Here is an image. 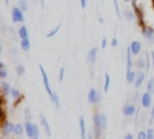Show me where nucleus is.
I'll return each mask as SVG.
<instances>
[{
    "label": "nucleus",
    "instance_id": "obj_1",
    "mask_svg": "<svg viewBox=\"0 0 154 139\" xmlns=\"http://www.w3.org/2000/svg\"><path fill=\"white\" fill-rule=\"evenodd\" d=\"M93 122L96 132L97 134L101 133V131L104 130L106 127V117L103 114H96L93 117Z\"/></svg>",
    "mask_w": 154,
    "mask_h": 139
},
{
    "label": "nucleus",
    "instance_id": "obj_2",
    "mask_svg": "<svg viewBox=\"0 0 154 139\" xmlns=\"http://www.w3.org/2000/svg\"><path fill=\"white\" fill-rule=\"evenodd\" d=\"M39 68H40V71H41V74H42V82H43V84L45 86V89L51 100V102H53L54 100V93L51 88V85H50V82H49V78H48V75H47V73L45 71V69L43 68V67L42 65H39Z\"/></svg>",
    "mask_w": 154,
    "mask_h": 139
},
{
    "label": "nucleus",
    "instance_id": "obj_3",
    "mask_svg": "<svg viewBox=\"0 0 154 139\" xmlns=\"http://www.w3.org/2000/svg\"><path fill=\"white\" fill-rule=\"evenodd\" d=\"M12 20L14 22H23L24 17L23 11L19 7H14L12 11Z\"/></svg>",
    "mask_w": 154,
    "mask_h": 139
},
{
    "label": "nucleus",
    "instance_id": "obj_4",
    "mask_svg": "<svg viewBox=\"0 0 154 139\" xmlns=\"http://www.w3.org/2000/svg\"><path fill=\"white\" fill-rule=\"evenodd\" d=\"M152 95L149 92L147 93H144L142 96V99H141V103H142V106L143 108H150L151 105H152Z\"/></svg>",
    "mask_w": 154,
    "mask_h": 139
},
{
    "label": "nucleus",
    "instance_id": "obj_5",
    "mask_svg": "<svg viewBox=\"0 0 154 139\" xmlns=\"http://www.w3.org/2000/svg\"><path fill=\"white\" fill-rule=\"evenodd\" d=\"M143 35L146 38L150 43L154 42V29L152 27H144L143 29Z\"/></svg>",
    "mask_w": 154,
    "mask_h": 139
},
{
    "label": "nucleus",
    "instance_id": "obj_6",
    "mask_svg": "<svg viewBox=\"0 0 154 139\" xmlns=\"http://www.w3.org/2000/svg\"><path fill=\"white\" fill-rule=\"evenodd\" d=\"M14 124L11 123L10 121H5L2 127V133L4 136H9L11 133H14Z\"/></svg>",
    "mask_w": 154,
    "mask_h": 139
},
{
    "label": "nucleus",
    "instance_id": "obj_7",
    "mask_svg": "<svg viewBox=\"0 0 154 139\" xmlns=\"http://www.w3.org/2000/svg\"><path fill=\"white\" fill-rule=\"evenodd\" d=\"M132 51L130 47L127 48V51H126V75L130 74V72L132 71V67H133V61H132Z\"/></svg>",
    "mask_w": 154,
    "mask_h": 139
},
{
    "label": "nucleus",
    "instance_id": "obj_8",
    "mask_svg": "<svg viewBox=\"0 0 154 139\" xmlns=\"http://www.w3.org/2000/svg\"><path fill=\"white\" fill-rule=\"evenodd\" d=\"M99 95L95 89H91L88 93V102L92 104H97L99 102Z\"/></svg>",
    "mask_w": 154,
    "mask_h": 139
},
{
    "label": "nucleus",
    "instance_id": "obj_9",
    "mask_svg": "<svg viewBox=\"0 0 154 139\" xmlns=\"http://www.w3.org/2000/svg\"><path fill=\"white\" fill-rule=\"evenodd\" d=\"M130 49H131L132 54H133V55H134V56H137V55L141 52V49H142V44H141V42H140V41H138V40H134V41L131 43Z\"/></svg>",
    "mask_w": 154,
    "mask_h": 139
},
{
    "label": "nucleus",
    "instance_id": "obj_10",
    "mask_svg": "<svg viewBox=\"0 0 154 139\" xmlns=\"http://www.w3.org/2000/svg\"><path fill=\"white\" fill-rule=\"evenodd\" d=\"M136 111V108L134 105L132 104H127L123 108V113L126 117H132Z\"/></svg>",
    "mask_w": 154,
    "mask_h": 139
},
{
    "label": "nucleus",
    "instance_id": "obj_11",
    "mask_svg": "<svg viewBox=\"0 0 154 139\" xmlns=\"http://www.w3.org/2000/svg\"><path fill=\"white\" fill-rule=\"evenodd\" d=\"M41 124L46 133V135L48 137H51V127H50V124L47 120V119L45 118V116L43 115H41Z\"/></svg>",
    "mask_w": 154,
    "mask_h": 139
},
{
    "label": "nucleus",
    "instance_id": "obj_12",
    "mask_svg": "<svg viewBox=\"0 0 154 139\" xmlns=\"http://www.w3.org/2000/svg\"><path fill=\"white\" fill-rule=\"evenodd\" d=\"M24 130L26 135L29 138H34V132H33V124L31 121H26L24 124Z\"/></svg>",
    "mask_w": 154,
    "mask_h": 139
},
{
    "label": "nucleus",
    "instance_id": "obj_13",
    "mask_svg": "<svg viewBox=\"0 0 154 139\" xmlns=\"http://www.w3.org/2000/svg\"><path fill=\"white\" fill-rule=\"evenodd\" d=\"M145 79V74L142 71L138 72L136 74V77H135V81H134V86L135 88H140L141 85L143 84V81Z\"/></svg>",
    "mask_w": 154,
    "mask_h": 139
},
{
    "label": "nucleus",
    "instance_id": "obj_14",
    "mask_svg": "<svg viewBox=\"0 0 154 139\" xmlns=\"http://www.w3.org/2000/svg\"><path fill=\"white\" fill-rule=\"evenodd\" d=\"M97 48H93L88 54V61L91 64L96 63L97 61Z\"/></svg>",
    "mask_w": 154,
    "mask_h": 139
},
{
    "label": "nucleus",
    "instance_id": "obj_15",
    "mask_svg": "<svg viewBox=\"0 0 154 139\" xmlns=\"http://www.w3.org/2000/svg\"><path fill=\"white\" fill-rule=\"evenodd\" d=\"M1 90H2V93H4L5 96H8L9 94H11V86L8 83L6 82H2L1 83Z\"/></svg>",
    "mask_w": 154,
    "mask_h": 139
},
{
    "label": "nucleus",
    "instance_id": "obj_16",
    "mask_svg": "<svg viewBox=\"0 0 154 139\" xmlns=\"http://www.w3.org/2000/svg\"><path fill=\"white\" fill-rule=\"evenodd\" d=\"M79 129L81 133V137H86V124H85V120L82 116L79 117Z\"/></svg>",
    "mask_w": 154,
    "mask_h": 139
},
{
    "label": "nucleus",
    "instance_id": "obj_17",
    "mask_svg": "<svg viewBox=\"0 0 154 139\" xmlns=\"http://www.w3.org/2000/svg\"><path fill=\"white\" fill-rule=\"evenodd\" d=\"M18 35H19V37H20L22 40H23V39L28 38V30L26 29V27H25L24 25H22V26L19 28Z\"/></svg>",
    "mask_w": 154,
    "mask_h": 139
},
{
    "label": "nucleus",
    "instance_id": "obj_18",
    "mask_svg": "<svg viewBox=\"0 0 154 139\" xmlns=\"http://www.w3.org/2000/svg\"><path fill=\"white\" fill-rule=\"evenodd\" d=\"M23 131H25V130H24V128H23V126L22 124L17 123V124H15V125H14V133L15 135H17V136L23 135Z\"/></svg>",
    "mask_w": 154,
    "mask_h": 139
},
{
    "label": "nucleus",
    "instance_id": "obj_19",
    "mask_svg": "<svg viewBox=\"0 0 154 139\" xmlns=\"http://www.w3.org/2000/svg\"><path fill=\"white\" fill-rule=\"evenodd\" d=\"M21 46H22V49L24 50V51H28L30 50V48H31V42L29 40L28 38L26 39H23L21 40Z\"/></svg>",
    "mask_w": 154,
    "mask_h": 139
},
{
    "label": "nucleus",
    "instance_id": "obj_20",
    "mask_svg": "<svg viewBox=\"0 0 154 139\" xmlns=\"http://www.w3.org/2000/svg\"><path fill=\"white\" fill-rule=\"evenodd\" d=\"M124 16H125V19L128 22H132L134 19V13L133 11L131 10H127V11H125L124 12Z\"/></svg>",
    "mask_w": 154,
    "mask_h": 139
},
{
    "label": "nucleus",
    "instance_id": "obj_21",
    "mask_svg": "<svg viewBox=\"0 0 154 139\" xmlns=\"http://www.w3.org/2000/svg\"><path fill=\"white\" fill-rule=\"evenodd\" d=\"M110 83H111L110 75L108 74H106V75H105V84H104V91H105V93L108 92V89L110 87Z\"/></svg>",
    "mask_w": 154,
    "mask_h": 139
},
{
    "label": "nucleus",
    "instance_id": "obj_22",
    "mask_svg": "<svg viewBox=\"0 0 154 139\" xmlns=\"http://www.w3.org/2000/svg\"><path fill=\"white\" fill-rule=\"evenodd\" d=\"M147 90L150 93H154V77H152L147 84Z\"/></svg>",
    "mask_w": 154,
    "mask_h": 139
},
{
    "label": "nucleus",
    "instance_id": "obj_23",
    "mask_svg": "<svg viewBox=\"0 0 154 139\" xmlns=\"http://www.w3.org/2000/svg\"><path fill=\"white\" fill-rule=\"evenodd\" d=\"M7 76V71H6V69H5V65H4V63H0V77L2 78V79H4V78H5Z\"/></svg>",
    "mask_w": 154,
    "mask_h": 139
},
{
    "label": "nucleus",
    "instance_id": "obj_24",
    "mask_svg": "<svg viewBox=\"0 0 154 139\" xmlns=\"http://www.w3.org/2000/svg\"><path fill=\"white\" fill-rule=\"evenodd\" d=\"M135 77H136V74L133 71L130 72V74L126 75V79H127V82L129 84H132V83H134L135 81Z\"/></svg>",
    "mask_w": 154,
    "mask_h": 139
},
{
    "label": "nucleus",
    "instance_id": "obj_25",
    "mask_svg": "<svg viewBox=\"0 0 154 139\" xmlns=\"http://www.w3.org/2000/svg\"><path fill=\"white\" fill-rule=\"evenodd\" d=\"M60 26H61V25H60V24H59V25H58L57 27H55L53 30H51V31H49V33L46 35V37H47V38H51V37H53L54 35H56V34L58 33V31H60Z\"/></svg>",
    "mask_w": 154,
    "mask_h": 139
},
{
    "label": "nucleus",
    "instance_id": "obj_26",
    "mask_svg": "<svg viewBox=\"0 0 154 139\" xmlns=\"http://www.w3.org/2000/svg\"><path fill=\"white\" fill-rule=\"evenodd\" d=\"M11 95H12V97L14 100H18L20 98V96H21V93H20V92L17 89L12 88V90H11Z\"/></svg>",
    "mask_w": 154,
    "mask_h": 139
},
{
    "label": "nucleus",
    "instance_id": "obj_27",
    "mask_svg": "<svg viewBox=\"0 0 154 139\" xmlns=\"http://www.w3.org/2000/svg\"><path fill=\"white\" fill-rule=\"evenodd\" d=\"M24 118H25L26 121H31V120H32V113H31V111L29 108H25V110H24Z\"/></svg>",
    "mask_w": 154,
    "mask_h": 139
},
{
    "label": "nucleus",
    "instance_id": "obj_28",
    "mask_svg": "<svg viewBox=\"0 0 154 139\" xmlns=\"http://www.w3.org/2000/svg\"><path fill=\"white\" fill-rule=\"evenodd\" d=\"M114 4H115V9H116V15L119 19H121V12H120V8H119V4H118V0H114Z\"/></svg>",
    "mask_w": 154,
    "mask_h": 139
},
{
    "label": "nucleus",
    "instance_id": "obj_29",
    "mask_svg": "<svg viewBox=\"0 0 154 139\" xmlns=\"http://www.w3.org/2000/svg\"><path fill=\"white\" fill-rule=\"evenodd\" d=\"M19 5H20L19 8H20L22 11H27V9H28V4L26 3L25 0H20Z\"/></svg>",
    "mask_w": 154,
    "mask_h": 139
},
{
    "label": "nucleus",
    "instance_id": "obj_30",
    "mask_svg": "<svg viewBox=\"0 0 154 139\" xmlns=\"http://www.w3.org/2000/svg\"><path fill=\"white\" fill-rule=\"evenodd\" d=\"M16 72L18 74V75H23L25 72V69H24V67L22 66V65H19L16 67Z\"/></svg>",
    "mask_w": 154,
    "mask_h": 139
},
{
    "label": "nucleus",
    "instance_id": "obj_31",
    "mask_svg": "<svg viewBox=\"0 0 154 139\" xmlns=\"http://www.w3.org/2000/svg\"><path fill=\"white\" fill-rule=\"evenodd\" d=\"M151 67V55L149 53L146 54V69L149 70Z\"/></svg>",
    "mask_w": 154,
    "mask_h": 139
},
{
    "label": "nucleus",
    "instance_id": "obj_32",
    "mask_svg": "<svg viewBox=\"0 0 154 139\" xmlns=\"http://www.w3.org/2000/svg\"><path fill=\"white\" fill-rule=\"evenodd\" d=\"M137 139H147V132H144V131H140L138 133V136H137Z\"/></svg>",
    "mask_w": 154,
    "mask_h": 139
},
{
    "label": "nucleus",
    "instance_id": "obj_33",
    "mask_svg": "<svg viewBox=\"0 0 154 139\" xmlns=\"http://www.w3.org/2000/svg\"><path fill=\"white\" fill-rule=\"evenodd\" d=\"M64 74H65V67H61L60 70V74H59V80H60V82L63 81Z\"/></svg>",
    "mask_w": 154,
    "mask_h": 139
},
{
    "label": "nucleus",
    "instance_id": "obj_34",
    "mask_svg": "<svg viewBox=\"0 0 154 139\" xmlns=\"http://www.w3.org/2000/svg\"><path fill=\"white\" fill-rule=\"evenodd\" d=\"M136 64H137V66H138V67H139V68H144V67H146V65H145L144 61H143L142 58H140L139 60H137Z\"/></svg>",
    "mask_w": 154,
    "mask_h": 139
},
{
    "label": "nucleus",
    "instance_id": "obj_35",
    "mask_svg": "<svg viewBox=\"0 0 154 139\" xmlns=\"http://www.w3.org/2000/svg\"><path fill=\"white\" fill-rule=\"evenodd\" d=\"M147 139H154V130L150 129L147 131Z\"/></svg>",
    "mask_w": 154,
    "mask_h": 139
},
{
    "label": "nucleus",
    "instance_id": "obj_36",
    "mask_svg": "<svg viewBox=\"0 0 154 139\" xmlns=\"http://www.w3.org/2000/svg\"><path fill=\"white\" fill-rule=\"evenodd\" d=\"M33 132H34V138H38L40 131H39V128L36 124H33Z\"/></svg>",
    "mask_w": 154,
    "mask_h": 139
},
{
    "label": "nucleus",
    "instance_id": "obj_37",
    "mask_svg": "<svg viewBox=\"0 0 154 139\" xmlns=\"http://www.w3.org/2000/svg\"><path fill=\"white\" fill-rule=\"evenodd\" d=\"M111 44H112L113 47H117V45H118V40H117V39H116V37H114V38H113Z\"/></svg>",
    "mask_w": 154,
    "mask_h": 139
},
{
    "label": "nucleus",
    "instance_id": "obj_38",
    "mask_svg": "<svg viewBox=\"0 0 154 139\" xmlns=\"http://www.w3.org/2000/svg\"><path fill=\"white\" fill-rule=\"evenodd\" d=\"M106 44H107L106 39V38H103V40H102V43H101V46H102V48H103V49H106Z\"/></svg>",
    "mask_w": 154,
    "mask_h": 139
},
{
    "label": "nucleus",
    "instance_id": "obj_39",
    "mask_svg": "<svg viewBox=\"0 0 154 139\" xmlns=\"http://www.w3.org/2000/svg\"><path fill=\"white\" fill-rule=\"evenodd\" d=\"M154 120V101L153 104H152V111H151V121Z\"/></svg>",
    "mask_w": 154,
    "mask_h": 139
},
{
    "label": "nucleus",
    "instance_id": "obj_40",
    "mask_svg": "<svg viewBox=\"0 0 154 139\" xmlns=\"http://www.w3.org/2000/svg\"><path fill=\"white\" fill-rule=\"evenodd\" d=\"M151 61H152V67L154 68V51H152V52H151Z\"/></svg>",
    "mask_w": 154,
    "mask_h": 139
},
{
    "label": "nucleus",
    "instance_id": "obj_41",
    "mask_svg": "<svg viewBox=\"0 0 154 139\" xmlns=\"http://www.w3.org/2000/svg\"><path fill=\"white\" fill-rule=\"evenodd\" d=\"M80 3H81L82 8H85L87 6V0H80Z\"/></svg>",
    "mask_w": 154,
    "mask_h": 139
},
{
    "label": "nucleus",
    "instance_id": "obj_42",
    "mask_svg": "<svg viewBox=\"0 0 154 139\" xmlns=\"http://www.w3.org/2000/svg\"><path fill=\"white\" fill-rule=\"evenodd\" d=\"M124 139H134V137H133L132 134H127V135L125 137V138Z\"/></svg>",
    "mask_w": 154,
    "mask_h": 139
},
{
    "label": "nucleus",
    "instance_id": "obj_43",
    "mask_svg": "<svg viewBox=\"0 0 154 139\" xmlns=\"http://www.w3.org/2000/svg\"><path fill=\"white\" fill-rule=\"evenodd\" d=\"M88 139H93V138H92V134H91V133L88 134Z\"/></svg>",
    "mask_w": 154,
    "mask_h": 139
},
{
    "label": "nucleus",
    "instance_id": "obj_44",
    "mask_svg": "<svg viewBox=\"0 0 154 139\" xmlns=\"http://www.w3.org/2000/svg\"><path fill=\"white\" fill-rule=\"evenodd\" d=\"M99 22H100L101 23H104V19H103V18H99Z\"/></svg>",
    "mask_w": 154,
    "mask_h": 139
},
{
    "label": "nucleus",
    "instance_id": "obj_45",
    "mask_svg": "<svg viewBox=\"0 0 154 139\" xmlns=\"http://www.w3.org/2000/svg\"><path fill=\"white\" fill-rule=\"evenodd\" d=\"M41 3H42V5L43 6L44 5V0H41Z\"/></svg>",
    "mask_w": 154,
    "mask_h": 139
},
{
    "label": "nucleus",
    "instance_id": "obj_46",
    "mask_svg": "<svg viewBox=\"0 0 154 139\" xmlns=\"http://www.w3.org/2000/svg\"><path fill=\"white\" fill-rule=\"evenodd\" d=\"M5 4H6V5H8V4H9V0H5Z\"/></svg>",
    "mask_w": 154,
    "mask_h": 139
},
{
    "label": "nucleus",
    "instance_id": "obj_47",
    "mask_svg": "<svg viewBox=\"0 0 154 139\" xmlns=\"http://www.w3.org/2000/svg\"><path fill=\"white\" fill-rule=\"evenodd\" d=\"M125 3H128V2H131V1H133V0H124Z\"/></svg>",
    "mask_w": 154,
    "mask_h": 139
},
{
    "label": "nucleus",
    "instance_id": "obj_48",
    "mask_svg": "<svg viewBox=\"0 0 154 139\" xmlns=\"http://www.w3.org/2000/svg\"><path fill=\"white\" fill-rule=\"evenodd\" d=\"M33 139H40V138H34Z\"/></svg>",
    "mask_w": 154,
    "mask_h": 139
},
{
    "label": "nucleus",
    "instance_id": "obj_49",
    "mask_svg": "<svg viewBox=\"0 0 154 139\" xmlns=\"http://www.w3.org/2000/svg\"><path fill=\"white\" fill-rule=\"evenodd\" d=\"M14 139H18V138H14Z\"/></svg>",
    "mask_w": 154,
    "mask_h": 139
}]
</instances>
